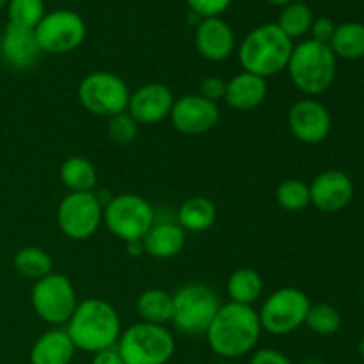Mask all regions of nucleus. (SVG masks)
Listing matches in <instances>:
<instances>
[{"label": "nucleus", "mask_w": 364, "mask_h": 364, "mask_svg": "<svg viewBox=\"0 0 364 364\" xmlns=\"http://www.w3.org/2000/svg\"><path fill=\"white\" fill-rule=\"evenodd\" d=\"M262 333L258 311L252 306L228 302L220 306L205 336L213 354L223 361H235L255 352Z\"/></svg>", "instance_id": "nucleus-1"}, {"label": "nucleus", "mask_w": 364, "mask_h": 364, "mask_svg": "<svg viewBox=\"0 0 364 364\" xmlns=\"http://www.w3.org/2000/svg\"><path fill=\"white\" fill-rule=\"evenodd\" d=\"M64 331L77 350L95 355L98 352L116 348L123 327L116 308L110 302L89 297L78 302Z\"/></svg>", "instance_id": "nucleus-2"}, {"label": "nucleus", "mask_w": 364, "mask_h": 364, "mask_svg": "<svg viewBox=\"0 0 364 364\" xmlns=\"http://www.w3.org/2000/svg\"><path fill=\"white\" fill-rule=\"evenodd\" d=\"M294 45L277 23L259 25L242 39L238 60L247 73L269 78L287 70Z\"/></svg>", "instance_id": "nucleus-3"}, {"label": "nucleus", "mask_w": 364, "mask_h": 364, "mask_svg": "<svg viewBox=\"0 0 364 364\" xmlns=\"http://www.w3.org/2000/svg\"><path fill=\"white\" fill-rule=\"evenodd\" d=\"M336 60L329 45L315 39H304L294 45L287 66L288 77L308 98L323 95L334 84Z\"/></svg>", "instance_id": "nucleus-4"}, {"label": "nucleus", "mask_w": 364, "mask_h": 364, "mask_svg": "<svg viewBox=\"0 0 364 364\" xmlns=\"http://www.w3.org/2000/svg\"><path fill=\"white\" fill-rule=\"evenodd\" d=\"M176 350L173 333L166 326L139 322L127 327L116 352L124 364H167Z\"/></svg>", "instance_id": "nucleus-5"}, {"label": "nucleus", "mask_w": 364, "mask_h": 364, "mask_svg": "<svg viewBox=\"0 0 364 364\" xmlns=\"http://www.w3.org/2000/svg\"><path fill=\"white\" fill-rule=\"evenodd\" d=\"M219 295L205 283H187L173 294L174 329L185 336H203L220 308Z\"/></svg>", "instance_id": "nucleus-6"}, {"label": "nucleus", "mask_w": 364, "mask_h": 364, "mask_svg": "<svg viewBox=\"0 0 364 364\" xmlns=\"http://www.w3.org/2000/svg\"><path fill=\"white\" fill-rule=\"evenodd\" d=\"M155 223L156 213L151 203L134 192L112 196L103 206V224L124 244L142 240Z\"/></svg>", "instance_id": "nucleus-7"}, {"label": "nucleus", "mask_w": 364, "mask_h": 364, "mask_svg": "<svg viewBox=\"0 0 364 364\" xmlns=\"http://www.w3.org/2000/svg\"><path fill=\"white\" fill-rule=\"evenodd\" d=\"M311 301L294 287L277 288L263 301L258 316L262 329L272 336H287L306 323Z\"/></svg>", "instance_id": "nucleus-8"}, {"label": "nucleus", "mask_w": 364, "mask_h": 364, "mask_svg": "<svg viewBox=\"0 0 364 364\" xmlns=\"http://www.w3.org/2000/svg\"><path fill=\"white\" fill-rule=\"evenodd\" d=\"M31 304L36 315L53 327L66 326L78 306L77 290L68 276L52 272L34 281L31 290Z\"/></svg>", "instance_id": "nucleus-9"}, {"label": "nucleus", "mask_w": 364, "mask_h": 364, "mask_svg": "<svg viewBox=\"0 0 364 364\" xmlns=\"http://www.w3.org/2000/svg\"><path fill=\"white\" fill-rule=\"evenodd\" d=\"M77 96L87 112L100 117H112L127 112L130 89L127 82L110 71H95L82 78Z\"/></svg>", "instance_id": "nucleus-10"}, {"label": "nucleus", "mask_w": 364, "mask_h": 364, "mask_svg": "<svg viewBox=\"0 0 364 364\" xmlns=\"http://www.w3.org/2000/svg\"><path fill=\"white\" fill-rule=\"evenodd\" d=\"M57 224L71 240H87L103 224V201L96 192H70L59 203Z\"/></svg>", "instance_id": "nucleus-11"}, {"label": "nucleus", "mask_w": 364, "mask_h": 364, "mask_svg": "<svg viewBox=\"0 0 364 364\" xmlns=\"http://www.w3.org/2000/svg\"><path fill=\"white\" fill-rule=\"evenodd\" d=\"M43 53L63 55L77 50L85 39V21L75 11L57 9L46 13L34 28Z\"/></svg>", "instance_id": "nucleus-12"}, {"label": "nucleus", "mask_w": 364, "mask_h": 364, "mask_svg": "<svg viewBox=\"0 0 364 364\" xmlns=\"http://www.w3.org/2000/svg\"><path fill=\"white\" fill-rule=\"evenodd\" d=\"M288 128L302 144H320L333 128L331 112L315 98H302L288 110Z\"/></svg>", "instance_id": "nucleus-13"}, {"label": "nucleus", "mask_w": 364, "mask_h": 364, "mask_svg": "<svg viewBox=\"0 0 364 364\" xmlns=\"http://www.w3.org/2000/svg\"><path fill=\"white\" fill-rule=\"evenodd\" d=\"M174 130L183 135H201L213 130L220 119L219 105L201 95H185L174 100L169 116Z\"/></svg>", "instance_id": "nucleus-14"}, {"label": "nucleus", "mask_w": 364, "mask_h": 364, "mask_svg": "<svg viewBox=\"0 0 364 364\" xmlns=\"http://www.w3.org/2000/svg\"><path fill=\"white\" fill-rule=\"evenodd\" d=\"M174 95L167 85L160 82H149L130 92L127 112L139 124H155L167 119L174 105Z\"/></svg>", "instance_id": "nucleus-15"}, {"label": "nucleus", "mask_w": 364, "mask_h": 364, "mask_svg": "<svg viewBox=\"0 0 364 364\" xmlns=\"http://www.w3.org/2000/svg\"><path fill=\"white\" fill-rule=\"evenodd\" d=\"M311 205L323 213L341 212L354 198V183L343 171L327 169L309 183Z\"/></svg>", "instance_id": "nucleus-16"}, {"label": "nucleus", "mask_w": 364, "mask_h": 364, "mask_svg": "<svg viewBox=\"0 0 364 364\" xmlns=\"http://www.w3.org/2000/svg\"><path fill=\"white\" fill-rule=\"evenodd\" d=\"M196 48L210 63L230 59L235 52L233 28L220 16L203 18L196 28Z\"/></svg>", "instance_id": "nucleus-17"}, {"label": "nucleus", "mask_w": 364, "mask_h": 364, "mask_svg": "<svg viewBox=\"0 0 364 364\" xmlns=\"http://www.w3.org/2000/svg\"><path fill=\"white\" fill-rule=\"evenodd\" d=\"M41 53L34 28L7 23L0 38V55L6 60L7 66L14 70H28L38 63Z\"/></svg>", "instance_id": "nucleus-18"}, {"label": "nucleus", "mask_w": 364, "mask_h": 364, "mask_svg": "<svg viewBox=\"0 0 364 364\" xmlns=\"http://www.w3.org/2000/svg\"><path fill=\"white\" fill-rule=\"evenodd\" d=\"M267 95H269L267 78L247 73V71H240L231 80L226 82L224 100L231 109L238 110V112H249V110L262 105Z\"/></svg>", "instance_id": "nucleus-19"}, {"label": "nucleus", "mask_w": 364, "mask_h": 364, "mask_svg": "<svg viewBox=\"0 0 364 364\" xmlns=\"http://www.w3.org/2000/svg\"><path fill=\"white\" fill-rule=\"evenodd\" d=\"M187 231L178 223H155L142 238L144 255L156 259L176 258L185 247Z\"/></svg>", "instance_id": "nucleus-20"}, {"label": "nucleus", "mask_w": 364, "mask_h": 364, "mask_svg": "<svg viewBox=\"0 0 364 364\" xmlns=\"http://www.w3.org/2000/svg\"><path fill=\"white\" fill-rule=\"evenodd\" d=\"M73 341L60 327L43 333L31 347L28 361L31 364H71L75 358Z\"/></svg>", "instance_id": "nucleus-21"}, {"label": "nucleus", "mask_w": 364, "mask_h": 364, "mask_svg": "<svg viewBox=\"0 0 364 364\" xmlns=\"http://www.w3.org/2000/svg\"><path fill=\"white\" fill-rule=\"evenodd\" d=\"M59 178L70 192H95L98 183L95 164L80 155L70 156L60 164Z\"/></svg>", "instance_id": "nucleus-22"}, {"label": "nucleus", "mask_w": 364, "mask_h": 364, "mask_svg": "<svg viewBox=\"0 0 364 364\" xmlns=\"http://www.w3.org/2000/svg\"><path fill=\"white\" fill-rule=\"evenodd\" d=\"M215 219V205L208 198L196 196V198H188L187 201L181 203L180 210H178L176 223L183 228V231L203 233V231H208L213 226Z\"/></svg>", "instance_id": "nucleus-23"}, {"label": "nucleus", "mask_w": 364, "mask_h": 364, "mask_svg": "<svg viewBox=\"0 0 364 364\" xmlns=\"http://www.w3.org/2000/svg\"><path fill=\"white\" fill-rule=\"evenodd\" d=\"M135 308L141 322L166 326L173 318V294L162 288H149L139 295Z\"/></svg>", "instance_id": "nucleus-24"}, {"label": "nucleus", "mask_w": 364, "mask_h": 364, "mask_svg": "<svg viewBox=\"0 0 364 364\" xmlns=\"http://www.w3.org/2000/svg\"><path fill=\"white\" fill-rule=\"evenodd\" d=\"M263 288H265L263 277L256 270L247 269V267L235 270L226 284L230 302L244 306H252L255 302H258L263 295Z\"/></svg>", "instance_id": "nucleus-25"}, {"label": "nucleus", "mask_w": 364, "mask_h": 364, "mask_svg": "<svg viewBox=\"0 0 364 364\" xmlns=\"http://www.w3.org/2000/svg\"><path fill=\"white\" fill-rule=\"evenodd\" d=\"M336 59L358 60L364 57V25L359 21H347L338 25L329 43Z\"/></svg>", "instance_id": "nucleus-26"}, {"label": "nucleus", "mask_w": 364, "mask_h": 364, "mask_svg": "<svg viewBox=\"0 0 364 364\" xmlns=\"http://www.w3.org/2000/svg\"><path fill=\"white\" fill-rule=\"evenodd\" d=\"M13 267L25 279L38 281L53 272V259L45 249L23 247L14 255Z\"/></svg>", "instance_id": "nucleus-27"}, {"label": "nucleus", "mask_w": 364, "mask_h": 364, "mask_svg": "<svg viewBox=\"0 0 364 364\" xmlns=\"http://www.w3.org/2000/svg\"><path fill=\"white\" fill-rule=\"evenodd\" d=\"M315 21V16H313V11L309 9L306 4L302 2H291L288 6H284L281 9L279 18H277V27L291 39H301L304 38L306 34H309L311 31V25Z\"/></svg>", "instance_id": "nucleus-28"}, {"label": "nucleus", "mask_w": 364, "mask_h": 364, "mask_svg": "<svg viewBox=\"0 0 364 364\" xmlns=\"http://www.w3.org/2000/svg\"><path fill=\"white\" fill-rule=\"evenodd\" d=\"M276 201L283 210L290 213L302 212L311 205V196H309V185L302 180H284L276 188Z\"/></svg>", "instance_id": "nucleus-29"}, {"label": "nucleus", "mask_w": 364, "mask_h": 364, "mask_svg": "<svg viewBox=\"0 0 364 364\" xmlns=\"http://www.w3.org/2000/svg\"><path fill=\"white\" fill-rule=\"evenodd\" d=\"M304 326H308V329L318 336H333L340 331L341 315L334 306L318 302V304H311Z\"/></svg>", "instance_id": "nucleus-30"}, {"label": "nucleus", "mask_w": 364, "mask_h": 364, "mask_svg": "<svg viewBox=\"0 0 364 364\" xmlns=\"http://www.w3.org/2000/svg\"><path fill=\"white\" fill-rule=\"evenodd\" d=\"M45 14L43 0H9L7 4L9 23L16 25V27L36 28Z\"/></svg>", "instance_id": "nucleus-31"}, {"label": "nucleus", "mask_w": 364, "mask_h": 364, "mask_svg": "<svg viewBox=\"0 0 364 364\" xmlns=\"http://www.w3.org/2000/svg\"><path fill=\"white\" fill-rule=\"evenodd\" d=\"M107 135L116 144L127 146L135 141L139 135V123L128 112H121L117 116L109 117L107 121Z\"/></svg>", "instance_id": "nucleus-32"}, {"label": "nucleus", "mask_w": 364, "mask_h": 364, "mask_svg": "<svg viewBox=\"0 0 364 364\" xmlns=\"http://www.w3.org/2000/svg\"><path fill=\"white\" fill-rule=\"evenodd\" d=\"M233 0H187L188 7L199 18H215L220 16Z\"/></svg>", "instance_id": "nucleus-33"}, {"label": "nucleus", "mask_w": 364, "mask_h": 364, "mask_svg": "<svg viewBox=\"0 0 364 364\" xmlns=\"http://www.w3.org/2000/svg\"><path fill=\"white\" fill-rule=\"evenodd\" d=\"M199 95L203 98L210 100V102L219 103L220 100H224V95H226V82L220 77L203 78L201 85H199Z\"/></svg>", "instance_id": "nucleus-34"}, {"label": "nucleus", "mask_w": 364, "mask_h": 364, "mask_svg": "<svg viewBox=\"0 0 364 364\" xmlns=\"http://www.w3.org/2000/svg\"><path fill=\"white\" fill-rule=\"evenodd\" d=\"M249 364H294L287 354L276 348H259L252 352Z\"/></svg>", "instance_id": "nucleus-35"}, {"label": "nucleus", "mask_w": 364, "mask_h": 364, "mask_svg": "<svg viewBox=\"0 0 364 364\" xmlns=\"http://www.w3.org/2000/svg\"><path fill=\"white\" fill-rule=\"evenodd\" d=\"M334 31H336V25H334V21L331 20V18H316L315 21H313L311 25V39H315V41L318 43H326V45H329L331 39H333L334 36Z\"/></svg>", "instance_id": "nucleus-36"}, {"label": "nucleus", "mask_w": 364, "mask_h": 364, "mask_svg": "<svg viewBox=\"0 0 364 364\" xmlns=\"http://www.w3.org/2000/svg\"><path fill=\"white\" fill-rule=\"evenodd\" d=\"M91 364H124L123 359L119 358V354L116 352V348H109V350L98 352V354L92 355Z\"/></svg>", "instance_id": "nucleus-37"}, {"label": "nucleus", "mask_w": 364, "mask_h": 364, "mask_svg": "<svg viewBox=\"0 0 364 364\" xmlns=\"http://www.w3.org/2000/svg\"><path fill=\"white\" fill-rule=\"evenodd\" d=\"M127 249H128V252H130L132 256H142V255H144V247H142V240H139V242H128Z\"/></svg>", "instance_id": "nucleus-38"}, {"label": "nucleus", "mask_w": 364, "mask_h": 364, "mask_svg": "<svg viewBox=\"0 0 364 364\" xmlns=\"http://www.w3.org/2000/svg\"><path fill=\"white\" fill-rule=\"evenodd\" d=\"M267 4H270V6H277V7H281V6H288V4H291V2H295V0H265Z\"/></svg>", "instance_id": "nucleus-39"}, {"label": "nucleus", "mask_w": 364, "mask_h": 364, "mask_svg": "<svg viewBox=\"0 0 364 364\" xmlns=\"http://www.w3.org/2000/svg\"><path fill=\"white\" fill-rule=\"evenodd\" d=\"M359 355L364 359V338L361 340V343H359Z\"/></svg>", "instance_id": "nucleus-40"}, {"label": "nucleus", "mask_w": 364, "mask_h": 364, "mask_svg": "<svg viewBox=\"0 0 364 364\" xmlns=\"http://www.w3.org/2000/svg\"><path fill=\"white\" fill-rule=\"evenodd\" d=\"M7 4H9V0H0V11H2L4 7H7Z\"/></svg>", "instance_id": "nucleus-41"}, {"label": "nucleus", "mask_w": 364, "mask_h": 364, "mask_svg": "<svg viewBox=\"0 0 364 364\" xmlns=\"http://www.w3.org/2000/svg\"><path fill=\"white\" fill-rule=\"evenodd\" d=\"M304 364H326V363H322V361H315V359H313V361H306Z\"/></svg>", "instance_id": "nucleus-42"}, {"label": "nucleus", "mask_w": 364, "mask_h": 364, "mask_svg": "<svg viewBox=\"0 0 364 364\" xmlns=\"http://www.w3.org/2000/svg\"><path fill=\"white\" fill-rule=\"evenodd\" d=\"M215 364H238V363H235V361H219V363H215Z\"/></svg>", "instance_id": "nucleus-43"}, {"label": "nucleus", "mask_w": 364, "mask_h": 364, "mask_svg": "<svg viewBox=\"0 0 364 364\" xmlns=\"http://www.w3.org/2000/svg\"><path fill=\"white\" fill-rule=\"evenodd\" d=\"M0 355H2V354H0Z\"/></svg>", "instance_id": "nucleus-44"}]
</instances>
